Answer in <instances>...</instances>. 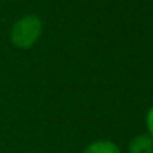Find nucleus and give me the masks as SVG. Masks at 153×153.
Masks as SVG:
<instances>
[{
  "mask_svg": "<svg viewBox=\"0 0 153 153\" xmlns=\"http://www.w3.org/2000/svg\"><path fill=\"white\" fill-rule=\"evenodd\" d=\"M41 31H43V23L40 18L36 15H27L12 27V45L20 50H28L40 40Z\"/></svg>",
  "mask_w": 153,
  "mask_h": 153,
  "instance_id": "obj_1",
  "label": "nucleus"
},
{
  "mask_svg": "<svg viewBox=\"0 0 153 153\" xmlns=\"http://www.w3.org/2000/svg\"><path fill=\"white\" fill-rule=\"evenodd\" d=\"M145 122H146V128H148V135L153 138V105L148 109V112H146V119H145Z\"/></svg>",
  "mask_w": 153,
  "mask_h": 153,
  "instance_id": "obj_4",
  "label": "nucleus"
},
{
  "mask_svg": "<svg viewBox=\"0 0 153 153\" xmlns=\"http://www.w3.org/2000/svg\"><path fill=\"white\" fill-rule=\"evenodd\" d=\"M128 153H153V138L148 133L133 137L128 143Z\"/></svg>",
  "mask_w": 153,
  "mask_h": 153,
  "instance_id": "obj_2",
  "label": "nucleus"
},
{
  "mask_svg": "<svg viewBox=\"0 0 153 153\" xmlns=\"http://www.w3.org/2000/svg\"><path fill=\"white\" fill-rule=\"evenodd\" d=\"M82 153H122V150L112 140H96L89 143L82 150Z\"/></svg>",
  "mask_w": 153,
  "mask_h": 153,
  "instance_id": "obj_3",
  "label": "nucleus"
}]
</instances>
